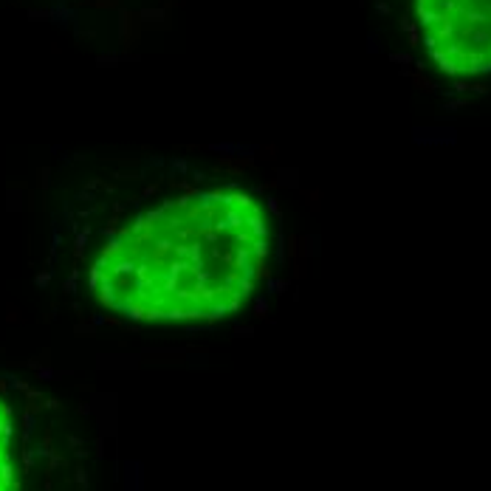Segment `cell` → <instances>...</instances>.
I'll list each match as a JSON object with an SVG mask.
<instances>
[{
    "mask_svg": "<svg viewBox=\"0 0 491 491\" xmlns=\"http://www.w3.org/2000/svg\"><path fill=\"white\" fill-rule=\"evenodd\" d=\"M68 274L130 322L235 314L265 279L271 218L246 186L207 175H139L82 189L65 212Z\"/></svg>",
    "mask_w": 491,
    "mask_h": 491,
    "instance_id": "1",
    "label": "cell"
},
{
    "mask_svg": "<svg viewBox=\"0 0 491 491\" xmlns=\"http://www.w3.org/2000/svg\"><path fill=\"white\" fill-rule=\"evenodd\" d=\"M415 26L443 74H491V0H415Z\"/></svg>",
    "mask_w": 491,
    "mask_h": 491,
    "instance_id": "2",
    "label": "cell"
},
{
    "mask_svg": "<svg viewBox=\"0 0 491 491\" xmlns=\"http://www.w3.org/2000/svg\"><path fill=\"white\" fill-rule=\"evenodd\" d=\"M26 449L18 410L6 392H0V491H26Z\"/></svg>",
    "mask_w": 491,
    "mask_h": 491,
    "instance_id": "3",
    "label": "cell"
}]
</instances>
